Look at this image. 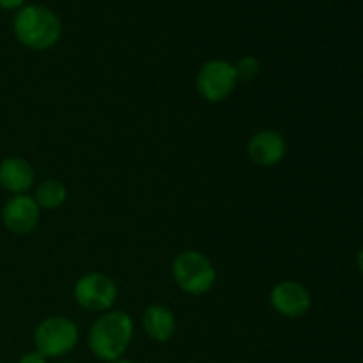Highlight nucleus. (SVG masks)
Returning <instances> with one entry per match:
<instances>
[{"label":"nucleus","instance_id":"obj_2","mask_svg":"<svg viewBox=\"0 0 363 363\" xmlns=\"http://www.w3.org/2000/svg\"><path fill=\"white\" fill-rule=\"evenodd\" d=\"M14 38L25 48L45 52L53 48L62 38V21L59 14L45 6H23L13 20Z\"/></svg>","mask_w":363,"mask_h":363},{"label":"nucleus","instance_id":"obj_18","mask_svg":"<svg viewBox=\"0 0 363 363\" xmlns=\"http://www.w3.org/2000/svg\"><path fill=\"white\" fill-rule=\"evenodd\" d=\"M62 363H69V362H62Z\"/></svg>","mask_w":363,"mask_h":363},{"label":"nucleus","instance_id":"obj_15","mask_svg":"<svg viewBox=\"0 0 363 363\" xmlns=\"http://www.w3.org/2000/svg\"><path fill=\"white\" fill-rule=\"evenodd\" d=\"M25 6V0H0V7L6 11H18Z\"/></svg>","mask_w":363,"mask_h":363},{"label":"nucleus","instance_id":"obj_10","mask_svg":"<svg viewBox=\"0 0 363 363\" xmlns=\"http://www.w3.org/2000/svg\"><path fill=\"white\" fill-rule=\"evenodd\" d=\"M35 172L30 162L20 156H7L0 162V186L13 195H25L34 188Z\"/></svg>","mask_w":363,"mask_h":363},{"label":"nucleus","instance_id":"obj_11","mask_svg":"<svg viewBox=\"0 0 363 363\" xmlns=\"http://www.w3.org/2000/svg\"><path fill=\"white\" fill-rule=\"evenodd\" d=\"M142 328H144L145 335L155 342H169L177 328L176 315L165 305H149L142 315Z\"/></svg>","mask_w":363,"mask_h":363},{"label":"nucleus","instance_id":"obj_17","mask_svg":"<svg viewBox=\"0 0 363 363\" xmlns=\"http://www.w3.org/2000/svg\"><path fill=\"white\" fill-rule=\"evenodd\" d=\"M112 363H137V362L128 360V358H119V360H116V362H112Z\"/></svg>","mask_w":363,"mask_h":363},{"label":"nucleus","instance_id":"obj_3","mask_svg":"<svg viewBox=\"0 0 363 363\" xmlns=\"http://www.w3.org/2000/svg\"><path fill=\"white\" fill-rule=\"evenodd\" d=\"M216 268L211 259L199 250H184L172 262V279L176 286L190 296H204L215 287Z\"/></svg>","mask_w":363,"mask_h":363},{"label":"nucleus","instance_id":"obj_12","mask_svg":"<svg viewBox=\"0 0 363 363\" xmlns=\"http://www.w3.org/2000/svg\"><path fill=\"white\" fill-rule=\"evenodd\" d=\"M34 201L39 209L45 211H53L66 204L67 201V188L59 179H45L35 186Z\"/></svg>","mask_w":363,"mask_h":363},{"label":"nucleus","instance_id":"obj_16","mask_svg":"<svg viewBox=\"0 0 363 363\" xmlns=\"http://www.w3.org/2000/svg\"><path fill=\"white\" fill-rule=\"evenodd\" d=\"M357 266H358V269H360V273L363 275V248L360 252H358V255H357Z\"/></svg>","mask_w":363,"mask_h":363},{"label":"nucleus","instance_id":"obj_5","mask_svg":"<svg viewBox=\"0 0 363 363\" xmlns=\"http://www.w3.org/2000/svg\"><path fill=\"white\" fill-rule=\"evenodd\" d=\"M117 284L105 273L91 272L82 275L74 282L73 296L78 307L94 314H103V312L112 311L117 301Z\"/></svg>","mask_w":363,"mask_h":363},{"label":"nucleus","instance_id":"obj_14","mask_svg":"<svg viewBox=\"0 0 363 363\" xmlns=\"http://www.w3.org/2000/svg\"><path fill=\"white\" fill-rule=\"evenodd\" d=\"M18 363H46V358L34 350V351H28V353L21 354Z\"/></svg>","mask_w":363,"mask_h":363},{"label":"nucleus","instance_id":"obj_8","mask_svg":"<svg viewBox=\"0 0 363 363\" xmlns=\"http://www.w3.org/2000/svg\"><path fill=\"white\" fill-rule=\"evenodd\" d=\"M41 220V209L28 194L13 195L2 208V223L9 233L25 236L35 230Z\"/></svg>","mask_w":363,"mask_h":363},{"label":"nucleus","instance_id":"obj_1","mask_svg":"<svg viewBox=\"0 0 363 363\" xmlns=\"http://www.w3.org/2000/svg\"><path fill=\"white\" fill-rule=\"evenodd\" d=\"M135 335V323L124 311L103 312L87 333V347L98 360L112 363L124 357Z\"/></svg>","mask_w":363,"mask_h":363},{"label":"nucleus","instance_id":"obj_9","mask_svg":"<svg viewBox=\"0 0 363 363\" xmlns=\"http://www.w3.org/2000/svg\"><path fill=\"white\" fill-rule=\"evenodd\" d=\"M247 155L257 167H275L286 158L287 140L277 130H259L247 144Z\"/></svg>","mask_w":363,"mask_h":363},{"label":"nucleus","instance_id":"obj_6","mask_svg":"<svg viewBox=\"0 0 363 363\" xmlns=\"http://www.w3.org/2000/svg\"><path fill=\"white\" fill-rule=\"evenodd\" d=\"M238 77L233 62L211 59L201 66L195 77V89L208 103H222L236 91Z\"/></svg>","mask_w":363,"mask_h":363},{"label":"nucleus","instance_id":"obj_13","mask_svg":"<svg viewBox=\"0 0 363 363\" xmlns=\"http://www.w3.org/2000/svg\"><path fill=\"white\" fill-rule=\"evenodd\" d=\"M233 66L234 71H236L238 82H243V84L254 82L259 77V73H261V62H259V59H255L252 55L240 57Z\"/></svg>","mask_w":363,"mask_h":363},{"label":"nucleus","instance_id":"obj_7","mask_svg":"<svg viewBox=\"0 0 363 363\" xmlns=\"http://www.w3.org/2000/svg\"><path fill=\"white\" fill-rule=\"evenodd\" d=\"M269 305L286 319L303 318L312 307L311 291L296 280H282L269 291Z\"/></svg>","mask_w":363,"mask_h":363},{"label":"nucleus","instance_id":"obj_4","mask_svg":"<svg viewBox=\"0 0 363 363\" xmlns=\"http://www.w3.org/2000/svg\"><path fill=\"white\" fill-rule=\"evenodd\" d=\"M34 347L48 358H62L69 354L80 340V330L73 319L66 315H50L34 330Z\"/></svg>","mask_w":363,"mask_h":363}]
</instances>
